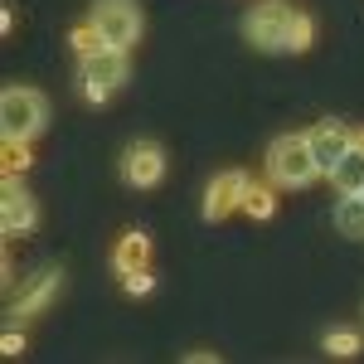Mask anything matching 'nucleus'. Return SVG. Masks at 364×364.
I'll use <instances>...</instances> for the list:
<instances>
[{
    "instance_id": "nucleus-22",
    "label": "nucleus",
    "mask_w": 364,
    "mask_h": 364,
    "mask_svg": "<svg viewBox=\"0 0 364 364\" xmlns=\"http://www.w3.org/2000/svg\"><path fill=\"white\" fill-rule=\"evenodd\" d=\"M83 97H87V102H107L112 92H107V87H83Z\"/></svg>"
},
{
    "instance_id": "nucleus-8",
    "label": "nucleus",
    "mask_w": 364,
    "mask_h": 364,
    "mask_svg": "<svg viewBox=\"0 0 364 364\" xmlns=\"http://www.w3.org/2000/svg\"><path fill=\"white\" fill-rule=\"evenodd\" d=\"M248 175L243 170H224L209 180V195H204V219H228L233 209H243V195H248Z\"/></svg>"
},
{
    "instance_id": "nucleus-19",
    "label": "nucleus",
    "mask_w": 364,
    "mask_h": 364,
    "mask_svg": "<svg viewBox=\"0 0 364 364\" xmlns=\"http://www.w3.org/2000/svg\"><path fill=\"white\" fill-rule=\"evenodd\" d=\"M122 287H127L132 296H151V287H156V277H151L146 267H136V272H127V277H122Z\"/></svg>"
},
{
    "instance_id": "nucleus-6",
    "label": "nucleus",
    "mask_w": 364,
    "mask_h": 364,
    "mask_svg": "<svg viewBox=\"0 0 364 364\" xmlns=\"http://www.w3.org/2000/svg\"><path fill=\"white\" fill-rule=\"evenodd\" d=\"M132 78V58H127V49H112V44H102L97 54L83 58V87H122Z\"/></svg>"
},
{
    "instance_id": "nucleus-17",
    "label": "nucleus",
    "mask_w": 364,
    "mask_h": 364,
    "mask_svg": "<svg viewBox=\"0 0 364 364\" xmlns=\"http://www.w3.org/2000/svg\"><path fill=\"white\" fill-rule=\"evenodd\" d=\"M68 44H73V54H78V58H87V54H97V49H102V34H97L92 25H78L73 34H68Z\"/></svg>"
},
{
    "instance_id": "nucleus-2",
    "label": "nucleus",
    "mask_w": 364,
    "mask_h": 364,
    "mask_svg": "<svg viewBox=\"0 0 364 364\" xmlns=\"http://www.w3.org/2000/svg\"><path fill=\"white\" fill-rule=\"evenodd\" d=\"M44 127V97L34 87H5L0 92V132L5 141H29Z\"/></svg>"
},
{
    "instance_id": "nucleus-1",
    "label": "nucleus",
    "mask_w": 364,
    "mask_h": 364,
    "mask_svg": "<svg viewBox=\"0 0 364 364\" xmlns=\"http://www.w3.org/2000/svg\"><path fill=\"white\" fill-rule=\"evenodd\" d=\"M321 170H316V161H311V146L306 136H296V132H287V136H277L272 146H267V180L277 185V190H301V185H311Z\"/></svg>"
},
{
    "instance_id": "nucleus-4",
    "label": "nucleus",
    "mask_w": 364,
    "mask_h": 364,
    "mask_svg": "<svg viewBox=\"0 0 364 364\" xmlns=\"http://www.w3.org/2000/svg\"><path fill=\"white\" fill-rule=\"evenodd\" d=\"M92 29L102 34V44H112V49H132V44L141 39L136 0H97V5H92Z\"/></svg>"
},
{
    "instance_id": "nucleus-11",
    "label": "nucleus",
    "mask_w": 364,
    "mask_h": 364,
    "mask_svg": "<svg viewBox=\"0 0 364 364\" xmlns=\"http://www.w3.org/2000/svg\"><path fill=\"white\" fill-rule=\"evenodd\" d=\"M146 257H151V238H146L141 228H132V233H122V243L112 248V267H117V277H127V272H136V267H146Z\"/></svg>"
},
{
    "instance_id": "nucleus-10",
    "label": "nucleus",
    "mask_w": 364,
    "mask_h": 364,
    "mask_svg": "<svg viewBox=\"0 0 364 364\" xmlns=\"http://www.w3.org/2000/svg\"><path fill=\"white\" fill-rule=\"evenodd\" d=\"M58 287H63V272H58V267H44V272L15 296V306H10V311H15V316H39V311L58 296Z\"/></svg>"
},
{
    "instance_id": "nucleus-12",
    "label": "nucleus",
    "mask_w": 364,
    "mask_h": 364,
    "mask_svg": "<svg viewBox=\"0 0 364 364\" xmlns=\"http://www.w3.org/2000/svg\"><path fill=\"white\" fill-rule=\"evenodd\" d=\"M331 180H336L340 195H364V146H360V141L340 156V166L331 170Z\"/></svg>"
},
{
    "instance_id": "nucleus-18",
    "label": "nucleus",
    "mask_w": 364,
    "mask_h": 364,
    "mask_svg": "<svg viewBox=\"0 0 364 364\" xmlns=\"http://www.w3.org/2000/svg\"><path fill=\"white\" fill-rule=\"evenodd\" d=\"M29 170V141H5V175Z\"/></svg>"
},
{
    "instance_id": "nucleus-9",
    "label": "nucleus",
    "mask_w": 364,
    "mask_h": 364,
    "mask_svg": "<svg viewBox=\"0 0 364 364\" xmlns=\"http://www.w3.org/2000/svg\"><path fill=\"white\" fill-rule=\"evenodd\" d=\"M306 146H311L316 170H326V175H331V170L340 166V156L355 146V136H350L340 122H321V127H311V132H306Z\"/></svg>"
},
{
    "instance_id": "nucleus-23",
    "label": "nucleus",
    "mask_w": 364,
    "mask_h": 364,
    "mask_svg": "<svg viewBox=\"0 0 364 364\" xmlns=\"http://www.w3.org/2000/svg\"><path fill=\"white\" fill-rule=\"evenodd\" d=\"M355 141H360V146H364V132H360V136H355Z\"/></svg>"
},
{
    "instance_id": "nucleus-14",
    "label": "nucleus",
    "mask_w": 364,
    "mask_h": 364,
    "mask_svg": "<svg viewBox=\"0 0 364 364\" xmlns=\"http://www.w3.org/2000/svg\"><path fill=\"white\" fill-rule=\"evenodd\" d=\"M321 350H326L331 360H350V355H360V336H355L350 326H340V331H326Z\"/></svg>"
},
{
    "instance_id": "nucleus-20",
    "label": "nucleus",
    "mask_w": 364,
    "mask_h": 364,
    "mask_svg": "<svg viewBox=\"0 0 364 364\" xmlns=\"http://www.w3.org/2000/svg\"><path fill=\"white\" fill-rule=\"evenodd\" d=\"M0 355H5V360L25 355V336H20V331H5V336H0Z\"/></svg>"
},
{
    "instance_id": "nucleus-15",
    "label": "nucleus",
    "mask_w": 364,
    "mask_h": 364,
    "mask_svg": "<svg viewBox=\"0 0 364 364\" xmlns=\"http://www.w3.org/2000/svg\"><path fill=\"white\" fill-rule=\"evenodd\" d=\"M243 209H248L252 219H272V214H277V195H272V185H248Z\"/></svg>"
},
{
    "instance_id": "nucleus-3",
    "label": "nucleus",
    "mask_w": 364,
    "mask_h": 364,
    "mask_svg": "<svg viewBox=\"0 0 364 364\" xmlns=\"http://www.w3.org/2000/svg\"><path fill=\"white\" fill-rule=\"evenodd\" d=\"M291 20L296 10H287L282 0H262L257 10L248 15V44L262 49V54H287V39H291Z\"/></svg>"
},
{
    "instance_id": "nucleus-5",
    "label": "nucleus",
    "mask_w": 364,
    "mask_h": 364,
    "mask_svg": "<svg viewBox=\"0 0 364 364\" xmlns=\"http://www.w3.org/2000/svg\"><path fill=\"white\" fill-rule=\"evenodd\" d=\"M34 224H39L34 195H29L15 175H5V185H0V233H5V238H25Z\"/></svg>"
},
{
    "instance_id": "nucleus-21",
    "label": "nucleus",
    "mask_w": 364,
    "mask_h": 364,
    "mask_svg": "<svg viewBox=\"0 0 364 364\" xmlns=\"http://www.w3.org/2000/svg\"><path fill=\"white\" fill-rule=\"evenodd\" d=\"M185 360H190V364H204V360L214 364V360H219V355H214V350H190V355H185Z\"/></svg>"
},
{
    "instance_id": "nucleus-13",
    "label": "nucleus",
    "mask_w": 364,
    "mask_h": 364,
    "mask_svg": "<svg viewBox=\"0 0 364 364\" xmlns=\"http://www.w3.org/2000/svg\"><path fill=\"white\" fill-rule=\"evenodd\" d=\"M336 228L345 233V238H364V195H340Z\"/></svg>"
},
{
    "instance_id": "nucleus-16",
    "label": "nucleus",
    "mask_w": 364,
    "mask_h": 364,
    "mask_svg": "<svg viewBox=\"0 0 364 364\" xmlns=\"http://www.w3.org/2000/svg\"><path fill=\"white\" fill-rule=\"evenodd\" d=\"M311 39H316V20H311V15H296V20H291V39H287V49H291V54H306Z\"/></svg>"
},
{
    "instance_id": "nucleus-7",
    "label": "nucleus",
    "mask_w": 364,
    "mask_h": 364,
    "mask_svg": "<svg viewBox=\"0 0 364 364\" xmlns=\"http://www.w3.org/2000/svg\"><path fill=\"white\" fill-rule=\"evenodd\" d=\"M161 175H166V151H161L156 141H136V146L122 156V180L136 185V190L161 185Z\"/></svg>"
}]
</instances>
